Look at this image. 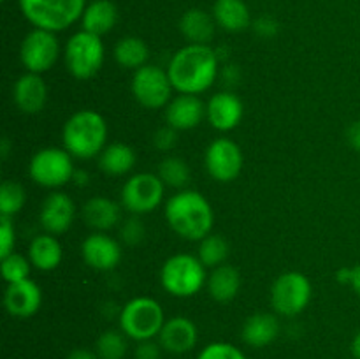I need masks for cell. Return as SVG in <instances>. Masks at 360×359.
Instances as JSON below:
<instances>
[{
	"label": "cell",
	"instance_id": "obj_1",
	"mask_svg": "<svg viewBox=\"0 0 360 359\" xmlns=\"http://www.w3.org/2000/svg\"><path fill=\"white\" fill-rule=\"evenodd\" d=\"M169 80L178 94L199 95L218 76V56L210 44H186L171 56Z\"/></svg>",
	"mask_w": 360,
	"mask_h": 359
},
{
	"label": "cell",
	"instance_id": "obj_2",
	"mask_svg": "<svg viewBox=\"0 0 360 359\" xmlns=\"http://www.w3.org/2000/svg\"><path fill=\"white\" fill-rule=\"evenodd\" d=\"M165 220L178 236L190 241H200L211 234L214 211L202 194L183 189L165 203Z\"/></svg>",
	"mask_w": 360,
	"mask_h": 359
},
{
	"label": "cell",
	"instance_id": "obj_3",
	"mask_svg": "<svg viewBox=\"0 0 360 359\" xmlns=\"http://www.w3.org/2000/svg\"><path fill=\"white\" fill-rule=\"evenodd\" d=\"M108 139V123L94 109L76 111L65 122L62 130L63 148L74 158L88 160L102 153Z\"/></svg>",
	"mask_w": 360,
	"mask_h": 359
},
{
	"label": "cell",
	"instance_id": "obj_4",
	"mask_svg": "<svg viewBox=\"0 0 360 359\" xmlns=\"http://www.w3.org/2000/svg\"><path fill=\"white\" fill-rule=\"evenodd\" d=\"M20 11L34 28L62 32L81 21L86 0H18Z\"/></svg>",
	"mask_w": 360,
	"mask_h": 359
},
{
	"label": "cell",
	"instance_id": "obj_5",
	"mask_svg": "<svg viewBox=\"0 0 360 359\" xmlns=\"http://www.w3.org/2000/svg\"><path fill=\"white\" fill-rule=\"evenodd\" d=\"M160 284L174 298H192L207 284L206 266L192 253H176L162 264Z\"/></svg>",
	"mask_w": 360,
	"mask_h": 359
},
{
	"label": "cell",
	"instance_id": "obj_6",
	"mask_svg": "<svg viewBox=\"0 0 360 359\" xmlns=\"http://www.w3.org/2000/svg\"><path fill=\"white\" fill-rule=\"evenodd\" d=\"M165 324L160 303L148 296L134 298L120 310V329L136 341L153 340Z\"/></svg>",
	"mask_w": 360,
	"mask_h": 359
},
{
	"label": "cell",
	"instance_id": "obj_7",
	"mask_svg": "<svg viewBox=\"0 0 360 359\" xmlns=\"http://www.w3.org/2000/svg\"><path fill=\"white\" fill-rule=\"evenodd\" d=\"M104 42L98 35L79 30L67 41L63 49V60L70 76L76 80H91L104 63Z\"/></svg>",
	"mask_w": 360,
	"mask_h": 359
},
{
	"label": "cell",
	"instance_id": "obj_8",
	"mask_svg": "<svg viewBox=\"0 0 360 359\" xmlns=\"http://www.w3.org/2000/svg\"><path fill=\"white\" fill-rule=\"evenodd\" d=\"M72 155L65 148H42L32 157L28 175L37 185L46 189H58L74 178Z\"/></svg>",
	"mask_w": 360,
	"mask_h": 359
},
{
	"label": "cell",
	"instance_id": "obj_9",
	"mask_svg": "<svg viewBox=\"0 0 360 359\" xmlns=\"http://www.w3.org/2000/svg\"><path fill=\"white\" fill-rule=\"evenodd\" d=\"M313 296L309 278L301 271H287L271 287V305L283 317H295L304 312Z\"/></svg>",
	"mask_w": 360,
	"mask_h": 359
},
{
	"label": "cell",
	"instance_id": "obj_10",
	"mask_svg": "<svg viewBox=\"0 0 360 359\" xmlns=\"http://www.w3.org/2000/svg\"><path fill=\"white\" fill-rule=\"evenodd\" d=\"M132 95L143 108L162 109L167 108L172 99V83L169 80L167 69L146 63L141 69L134 70Z\"/></svg>",
	"mask_w": 360,
	"mask_h": 359
},
{
	"label": "cell",
	"instance_id": "obj_11",
	"mask_svg": "<svg viewBox=\"0 0 360 359\" xmlns=\"http://www.w3.org/2000/svg\"><path fill=\"white\" fill-rule=\"evenodd\" d=\"M165 183L153 172L130 176L122 189V208L132 215L151 213L164 201Z\"/></svg>",
	"mask_w": 360,
	"mask_h": 359
},
{
	"label": "cell",
	"instance_id": "obj_12",
	"mask_svg": "<svg viewBox=\"0 0 360 359\" xmlns=\"http://www.w3.org/2000/svg\"><path fill=\"white\" fill-rule=\"evenodd\" d=\"M60 58V42L55 32L34 28L23 37L20 46V60L27 73L44 74Z\"/></svg>",
	"mask_w": 360,
	"mask_h": 359
},
{
	"label": "cell",
	"instance_id": "obj_13",
	"mask_svg": "<svg viewBox=\"0 0 360 359\" xmlns=\"http://www.w3.org/2000/svg\"><path fill=\"white\" fill-rule=\"evenodd\" d=\"M204 164L213 180L220 183L234 182L243 171V151L229 137H218L206 148Z\"/></svg>",
	"mask_w": 360,
	"mask_h": 359
},
{
	"label": "cell",
	"instance_id": "obj_14",
	"mask_svg": "<svg viewBox=\"0 0 360 359\" xmlns=\"http://www.w3.org/2000/svg\"><path fill=\"white\" fill-rule=\"evenodd\" d=\"M81 256L91 270L111 271L122 260V246L115 238L97 231L81 243Z\"/></svg>",
	"mask_w": 360,
	"mask_h": 359
},
{
	"label": "cell",
	"instance_id": "obj_15",
	"mask_svg": "<svg viewBox=\"0 0 360 359\" xmlns=\"http://www.w3.org/2000/svg\"><path fill=\"white\" fill-rule=\"evenodd\" d=\"M76 217V206L65 192H53L44 199L39 213L42 229L49 234H62L69 231Z\"/></svg>",
	"mask_w": 360,
	"mask_h": 359
},
{
	"label": "cell",
	"instance_id": "obj_16",
	"mask_svg": "<svg viewBox=\"0 0 360 359\" xmlns=\"http://www.w3.org/2000/svg\"><path fill=\"white\" fill-rule=\"evenodd\" d=\"M243 102L232 92H218L207 101L206 118L220 132L236 129L243 120Z\"/></svg>",
	"mask_w": 360,
	"mask_h": 359
},
{
	"label": "cell",
	"instance_id": "obj_17",
	"mask_svg": "<svg viewBox=\"0 0 360 359\" xmlns=\"http://www.w3.org/2000/svg\"><path fill=\"white\" fill-rule=\"evenodd\" d=\"M42 303V291L34 280L14 282L7 284L6 294H4V306L13 317L27 319L39 312Z\"/></svg>",
	"mask_w": 360,
	"mask_h": 359
},
{
	"label": "cell",
	"instance_id": "obj_18",
	"mask_svg": "<svg viewBox=\"0 0 360 359\" xmlns=\"http://www.w3.org/2000/svg\"><path fill=\"white\" fill-rule=\"evenodd\" d=\"M204 116H206V106L197 95H176L165 108V122L176 130L195 129Z\"/></svg>",
	"mask_w": 360,
	"mask_h": 359
},
{
	"label": "cell",
	"instance_id": "obj_19",
	"mask_svg": "<svg viewBox=\"0 0 360 359\" xmlns=\"http://www.w3.org/2000/svg\"><path fill=\"white\" fill-rule=\"evenodd\" d=\"M197 340H199V331L188 317H172V319L165 320L164 327L158 334V344L171 354L190 352L197 345Z\"/></svg>",
	"mask_w": 360,
	"mask_h": 359
},
{
	"label": "cell",
	"instance_id": "obj_20",
	"mask_svg": "<svg viewBox=\"0 0 360 359\" xmlns=\"http://www.w3.org/2000/svg\"><path fill=\"white\" fill-rule=\"evenodd\" d=\"M13 99L18 109L25 115H35L42 111L48 101V87L41 74L25 73L23 76L18 77L13 88Z\"/></svg>",
	"mask_w": 360,
	"mask_h": 359
},
{
	"label": "cell",
	"instance_id": "obj_21",
	"mask_svg": "<svg viewBox=\"0 0 360 359\" xmlns=\"http://www.w3.org/2000/svg\"><path fill=\"white\" fill-rule=\"evenodd\" d=\"M243 340L246 345L255 348L267 347L280 334V320L273 313H253L245 320L243 326Z\"/></svg>",
	"mask_w": 360,
	"mask_h": 359
},
{
	"label": "cell",
	"instance_id": "obj_22",
	"mask_svg": "<svg viewBox=\"0 0 360 359\" xmlns=\"http://www.w3.org/2000/svg\"><path fill=\"white\" fill-rule=\"evenodd\" d=\"M83 220L95 231H109L122 220V208L109 197H91L83 206Z\"/></svg>",
	"mask_w": 360,
	"mask_h": 359
},
{
	"label": "cell",
	"instance_id": "obj_23",
	"mask_svg": "<svg viewBox=\"0 0 360 359\" xmlns=\"http://www.w3.org/2000/svg\"><path fill=\"white\" fill-rule=\"evenodd\" d=\"M118 23V9L111 0H94L86 6L81 16V27L84 32L102 35L109 34Z\"/></svg>",
	"mask_w": 360,
	"mask_h": 359
},
{
	"label": "cell",
	"instance_id": "obj_24",
	"mask_svg": "<svg viewBox=\"0 0 360 359\" xmlns=\"http://www.w3.org/2000/svg\"><path fill=\"white\" fill-rule=\"evenodd\" d=\"M63 257L62 245L55 234H44L35 236L28 246V259H30L32 266L37 267L39 271H53L60 266Z\"/></svg>",
	"mask_w": 360,
	"mask_h": 359
},
{
	"label": "cell",
	"instance_id": "obj_25",
	"mask_svg": "<svg viewBox=\"0 0 360 359\" xmlns=\"http://www.w3.org/2000/svg\"><path fill=\"white\" fill-rule=\"evenodd\" d=\"M214 27L217 21L213 14L202 9H188L179 20V30L188 44H210L214 35Z\"/></svg>",
	"mask_w": 360,
	"mask_h": 359
},
{
	"label": "cell",
	"instance_id": "obj_26",
	"mask_svg": "<svg viewBox=\"0 0 360 359\" xmlns=\"http://www.w3.org/2000/svg\"><path fill=\"white\" fill-rule=\"evenodd\" d=\"M206 285L214 301L229 303L238 296L241 289V273L231 264H221V266L213 267Z\"/></svg>",
	"mask_w": 360,
	"mask_h": 359
},
{
	"label": "cell",
	"instance_id": "obj_27",
	"mask_svg": "<svg viewBox=\"0 0 360 359\" xmlns=\"http://www.w3.org/2000/svg\"><path fill=\"white\" fill-rule=\"evenodd\" d=\"M213 18L218 27L227 32H241L252 23L245 0H217L213 6Z\"/></svg>",
	"mask_w": 360,
	"mask_h": 359
},
{
	"label": "cell",
	"instance_id": "obj_28",
	"mask_svg": "<svg viewBox=\"0 0 360 359\" xmlns=\"http://www.w3.org/2000/svg\"><path fill=\"white\" fill-rule=\"evenodd\" d=\"M98 165L109 176H123L136 165V151L125 143H112L98 155Z\"/></svg>",
	"mask_w": 360,
	"mask_h": 359
},
{
	"label": "cell",
	"instance_id": "obj_29",
	"mask_svg": "<svg viewBox=\"0 0 360 359\" xmlns=\"http://www.w3.org/2000/svg\"><path fill=\"white\" fill-rule=\"evenodd\" d=\"M148 58H150V49L141 37L129 35V37H123L116 42L115 60L123 69H141L143 65H146Z\"/></svg>",
	"mask_w": 360,
	"mask_h": 359
},
{
	"label": "cell",
	"instance_id": "obj_30",
	"mask_svg": "<svg viewBox=\"0 0 360 359\" xmlns=\"http://www.w3.org/2000/svg\"><path fill=\"white\" fill-rule=\"evenodd\" d=\"M129 336L122 329L104 331L97 338L95 344V352L101 359H123L129 351Z\"/></svg>",
	"mask_w": 360,
	"mask_h": 359
},
{
	"label": "cell",
	"instance_id": "obj_31",
	"mask_svg": "<svg viewBox=\"0 0 360 359\" xmlns=\"http://www.w3.org/2000/svg\"><path fill=\"white\" fill-rule=\"evenodd\" d=\"M197 257L204 266L211 267V270L221 266L229 257V243L220 234H207L206 238L200 239Z\"/></svg>",
	"mask_w": 360,
	"mask_h": 359
},
{
	"label": "cell",
	"instance_id": "obj_32",
	"mask_svg": "<svg viewBox=\"0 0 360 359\" xmlns=\"http://www.w3.org/2000/svg\"><path fill=\"white\" fill-rule=\"evenodd\" d=\"M158 176L165 187H174V189H183L190 182V168L183 158L167 157L160 162L158 168Z\"/></svg>",
	"mask_w": 360,
	"mask_h": 359
},
{
	"label": "cell",
	"instance_id": "obj_33",
	"mask_svg": "<svg viewBox=\"0 0 360 359\" xmlns=\"http://www.w3.org/2000/svg\"><path fill=\"white\" fill-rule=\"evenodd\" d=\"M27 201L25 189L16 182H4L0 185V215L14 217L20 213Z\"/></svg>",
	"mask_w": 360,
	"mask_h": 359
},
{
	"label": "cell",
	"instance_id": "obj_34",
	"mask_svg": "<svg viewBox=\"0 0 360 359\" xmlns=\"http://www.w3.org/2000/svg\"><path fill=\"white\" fill-rule=\"evenodd\" d=\"M32 263L21 253H9L7 257H2V275L6 278L7 284H14V282L27 280L30 275Z\"/></svg>",
	"mask_w": 360,
	"mask_h": 359
},
{
	"label": "cell",
	"instance_id": "obj_35",
	"mask_svg": "<svg viewBox=\"0 0 360 359\" xmlns=\"http://www.w3.org/2000/svg\"><path fill=\"white\" fill-rule=\"evenodd\" d=\"M197 359H246V355L236 345L225 344V341H214V344L206 345L199 352Z\"/></svg>",
	"mask_w": 360,
	"mask_h": 359
},
{
	"label": "cell",
	"instance_id": "obj_36",
	"mask_svg": "<svg viewBox=\"0 0 360 359\" xmlns=\"http://www.w3.org/2000/svg\"><path fill=\"white\" fill-rule=\"evenodd\" d=\"M14 245H16V231H14L13 217L0 215V257L13 253Z\"/></svg>",
	"mask_w": 360,
	"mask_h": 359
},
{
	"label": "cell",
	"instance_id": "obj_37",
	"mask_svg": "<svg viewBox=\"0 0 360 359\" xmlns=\"http://www.w3.org/2000/svg\"><path fill=\"white\" fill-rule=\"evenodd\" d=\"M178 130L172 129V127H162V129H158L157 132H155L153 136V143L155 146L158 148V150L162 151H167V150H172L176 144V141H178Z\"/></svg>",
	"mask_w": 360,
	"mask_h": 359
},
{
	"label": "cell",
	"instance_id": "obj_38",
	"mask_svg": "<svg viewBox=\"0 0 360 359\" xmlns=\"http://www.w3.org/2000/svg\"><path fill=\"white\" fill-rule=\"evenodd\" d=\"M122 236L129 245H137L144 238V227L137 218H130L122 229Z\"/></svg>",
	"mask_w": 360,
	"mask_h": 359
},
{
	"label": "cell",
	"instance_id": "obj_39",
	"mask_svg": "<svg viewBox=\"0 0 360 359\" xmlns=\"http://www.w3.org/2000/svg\"><path fill=\"white\" fill-rule=\"evenodd\" d=\"M160 344H155L153 340L139 341L136 347V359H160Z\"/></svg>",
	"mask_w": 360,
	"mask_h": 359
},
{
	"label": "cell",
	"instance_id": "obj_40",
	"mask_svg": "<svg viewBox=\"0 0 360 359\" xmlns=\"http://www.w3.org/2000/svg\"><path fill=\"white\" fill-rule=\"evenodd\" d=\"M255 28L260 35H264V37H271V35L276 34L278 23L273 20V18L264 16V18H260V20L255 21Z\"/></svg>",
	"mask_w": 360,
	"mask_h": 359
},
{
	"label": "cell",
	"instance_id": "obj_41",
	"mask_svg": "<svg viewBox=\"0 0 360 359\" xmlns=\"http://www.w3.org/2000/svg\"><path fill=\"white\" fill-rule=\"evenodd\" d=\"M347 137L350 146L354 148V150L360 151V120H357V122H354L350 127H348Z\"/></svg>",
	"mask_w": 360,
	"mask_h": 359
},
{
	"label": "cell",
	"instance_id": "obj_42",
	"mask_svg": "<svg viewBox=\"0 0 360 359\" xmlns=\"http://www.w3.org/2000/svg\"><path fill=\"white\" fill-rule=\"evenodd\" d=\"M67 359H101V358L97 355V352L86 351V348H76V351H72L69 355H67Z\"/></svg>",
	"mask_w": 360,
	"mask_h": 359
},
{
	"label": "cell",
	"instance_id": "obj_43",
	"mask_svg": "<svg viewBox=\"0 0 360 359\" xmlns=\"http://www.w3.org/2000/svg\"><path fill=\"white\" fill-rule=\"evenodd\" d=\"M352 277H354V267H341L336 273V278L341 284L352 285Z\"/></svg>",
	"mask_w": 360,
	"mask_h": 359
},
{
	"label": "cell",
	"instance_id": "obj_44",
	"mask_svg": "<svg viewBox=\"0 0 360 359\" xmlns=\"http://www.w3.org/2000/svg\"><path fill=\"white\" fill-rule=\"evenodd\" d=\"M352 287H354L355 294L360 298V264L354 267V277H352Z\"/></svg>",
	"mask_w": 360,
	"mask_h": 359
},
{
	"label": "cell",
	"instance_id": "obj_45",
	"mask_svg": "<svg viewBox=\"0 0 360 359\" xmlns=\"http://www.w3.org/2000/svg\"><path fill=\"white\" fill-rule=\"evenodd\" d=\"M352 354H354L355 359H360V331L354 336V341H352Z\"/></svg>",
	"mask_w": 360,
	"mask_h": 359
},
{
	"label": "cell",
	"instance_id": "obj_46",
	"mask_svg": "<svg viewBox=\"0 0 360 359\" xmlns=\"http://www.w3.org/2000/svg\"><path fill=\"white\" fill-rule=\"evenodd\" d=\"M9 141H7V137H4L2 139V158L7 157V153H9Z\"/></svg>",
	"mask_w": 360,
	"mask_h": 359
},
{
	"label": "cell",
	"instance_id": "obj_47",
	"mask_svg": "<svg viewBox=\"0 0 360 359\" xmlns=\"http://www.w3.org/2000/svg\"><path fill=\"white\" fill-rule=\"evenodd\" d=\"M2 2H6V0H2Z\"/></svg>",
	"mask_w": 360,
	"mask_h": 359
}]
</instances>
